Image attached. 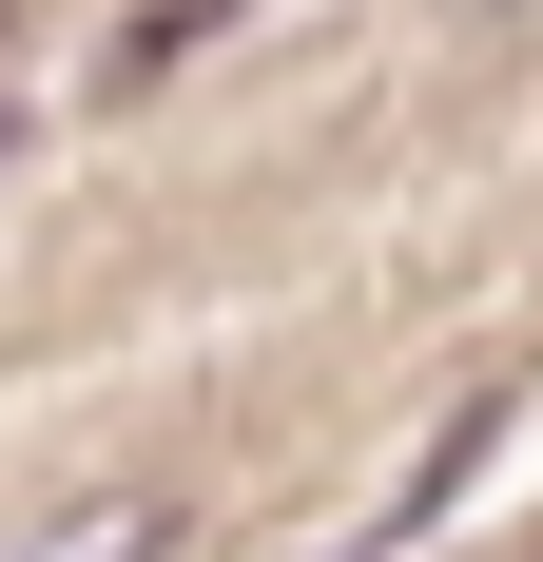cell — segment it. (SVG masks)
I'll return each instance as SVG.
<instances>
[{
	"mask_svg": "<svg viewBox=\"0 0 543 562\" xmlns=\"http://www.w3.org/2000/svg\"><path fill=\"white\" fill-rule=\"evenodd\" d=\"M175 543H195V505H175V485H78V505L20 524L0 562H175Z\"/></svg>",
	"mask_w": 543,
	"mask_h": 562,
	"instance_id": "cell-1",
	"label": "cell"
},
{
	"mask_svg": "<svg viewBox=\"0 0 543 562\" xmlns=\"http://www.w3.org/2000/svg\"><path fill=\"white\" fill-rule=\"evenodd\" d=\"M486 447H505V389H486V407H446V447L408 465V485H388L369 524H350V562H388V543H408V524H446V505H466V485H486Z\"/></svg>",
	"mask_w": 543,
	"mask_h": 562,
	"instance_id": "cell-2",
	"label": "cell"
},
{
	"mask_svg": "<svg viewBox=\"0 0 543 562\" xmlns=\"http://www.w3.org/2000/svg\"><path fill=\"white\" fill-rule=\"evenodd\" d=\"M505 20H524V0H505Z\"/></svg>",
	"mask_w": 543,
	"mask_h": 562,
	"instance_id": "cell-4",
	"label": "cell"
},
{
	"mask_svg": "<svg viewBox=\"0 0 543 562\" xmlns=\"http://www.w3.org/2000/svg\"><path fill=\"white\" fill-rule=\"evenodd\" d=\"M0 156H20V98H0Z\"/></svg>",
	"mask_w": 543,
	"mask_h": 562,
	"instance_id": "cell-3",
	"label": "cell"
}]
</instances>
